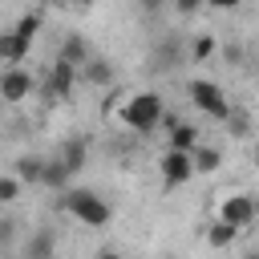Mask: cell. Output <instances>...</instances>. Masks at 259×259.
<instances>
[{
    "label": "cell",
    "mask_w": 259,
    "mask_h": 259,
    "mask_svg": "<svg viewBox=\"0 0 259 259\" xmlns=\"http://www.w3.org/2000/svg\"><path fill=\"white\" fill-rule=\"evenodd\" d=\"M57 210L73 214V219L85 223V227H105V223L113 219L109 202H105L97 190H85V186H65L61 198H57Z\"/></svg>",
    "instance_id": "1"
},
{
    "label": "cell",
    "mask_w": 259,
    "mask_h": 259,
    "mask_svg": "<svg viewBox=\"0 0 259 259\" xmlns=\"http://www.w3.org/2000/svg\"><path fill=\"white\" fill-rule=\"evenodd\" d=\"M162 121H166V105H162V93H154V89H142L121 105V125L134 134H150Z\"/></svg>",
    "instance_id": "2"
},
{
    "label": "cell",
    "mask_w": 259,
    "mask_h": 259,
    "mask_svg": "<svg viewBox=\"0 0 259 259\" xmlns=\"http://www.w3.org/2000/svg\"><path fill=\"white\" fill-rule=\"evenodd\" d=\"M77 77H81V65H73V61H65V57H57V61H53V69H49V77L40 81V97H45V101H69V97H73Z\"/></svg>",
    "instance_id": "3"
},
{
    "label": "cell",
    "mask_w": 259,
    "mask_h": 259,
    "mask_svg": "<svg viewBox=\"0 0 259 259\" xmlns=\"http://www.w3.org/2000/svg\"><path fill=\"white\" fill-rule=\"evenodd\" d=\"M186 93L194 97V105L206 113V117H214V121H227L235 109H231V101H227V93L214 85V81H206V77H194L190 85H186Z\"/></svg>",
    "instance_id": "4"
},
{
    "label": "cell",
    "mask_w": 259,
    "mask_h": 259,
    "mask_svg": "<svg viewBox=\"0 0 259 259\" xmlns=\"http://www.w3.org/2000/svg\"><path fill=\"white\" fill-rule=\"evenodd\" d=\"M158 174H162V186H186L194 174H198V166H194V150H178V146H170L162 158H158Z\"/></svg>",
    "instance_id": "5"
},
{
    "label": "cell",
    "mask_w": 259,
    "mask_h": 259,
    "mask_svg": "<svg viewBox=\"0 0 259 259\" xmlns=\"http://www.w3.org/2000/svg\"><path fill=\"white\" fill-rule=\"evenodd\" d=\"M32 89H36V81H32L28 69H20V65H8V69H4V77H0V97H4L8 105H20L24 97H32Z\"/></svg>",
    "instance_id": "6"
},
{
    "label": "cell",
    "mask_w": 259,
    "mask_h": 259,
    "mask_svg": "<svg viewBox=\"0 0 259 259\" xmlns=\"http://www.w3.org/2000/svg\"><path fill=\"white\" fill-rule=\"evenodd\" d=\"M255 214H259V206H255V198L251 194H227L223 198V206H219V219H227L231 227H251L255 223Z\"/></svg>",
    "instance_id": "7"
},
{
    "label": "cell",
    "mask_w": 259,
    "mask_h": 259,
    "mask_svg": "<svg viewBox=\"0 0 259 259\" xmlns=\"http://www.w3.org/2000/svg\"><path fill=\"white\" fill-rule=\"evenodd\" d=\"M28 49H32V40H28L24 32H16V28H8V32L0 36V57H4V65H20V61L28 57Z\"/></svg>",
    "instance_id": "8"
},
{
    "label": "cell",
    "mask_w": 259,
    "mask_h": 259,
    "mask_svg": "<svg viewBox=\"0 0 259 259\" xmlns=\"http://www.w3.org/2000/svg\"><path fill=\"white\" fill-rule=\"evenodd\" d=\"M81 81H89V85H97V89H109V85H113V65H109L105 57H89V61L81 65Z\"/></svg>",
    "instance_id": "9"
},
{
    "label": "cell",
    "mask_w": 259,
    "mask_h": 259,
    "mask_svg": "<svg viewBox=\"0 0 259 259\" xmlns=\"http://www.w3.org/2000/svg\"><path fill=\"white\" fill-rule=\"evenodd\" d=\"M69 178H73V170H69V166H65V158L57 154V158H49V162H45L40 186H49V190H65V186H69Z\"/></svg>",
    "instance_id": "10"
},
{
    "label": "cell",
    "mask_w": 259,
    "mask_h": 259,
    "mask_svg": "<svg viewBox=\"0 0 259 259\" xmlns=\"http://www.w3.org/2000/svg\"><path fill=\"white\" fill-rule=\"evenodd\" d=\"M166 134H170V146H178V150H194V146H198V130H194L190 121L166 117Z\"/></svg>",
    "instance_id": "11"
},
{
    "label": "cell",
    "mask_w": 259,
    "mask_h": 259,
    "mask_svg": "<svg viewBox=\"0 0 259 259\" xmlns=\"http://www.w3.org/2000/svg\"><path fill=\"white\" fill-rule=\"evenodd\" d=\"M61 158H65V166L77 174V170H85V162H89V142L85 138H69L65 146H61Z\"/></svg>",
    "instance_id": "12"
},
{
    "label": "cell",
    "mask_w": 259,
    "mask_h": 259,
    "mask_svg": "<svg viewBox=\"0 0 259 259\" xmlns=\"http://www.w3.org/2000/svg\"><path fill=\"white\" fill-rule=\"evenodd\" d=\"M178 57H182V45L174 36H166V45H158V53H154V73H170L178 65Z\"/></svg>",
    "instance_id": "13"
},
{
    "label": "cell",
    "mask_w": 259,
    "mask_h": 259,
    "mask_svg": "<svg viewBox=\"0 0 259 259\" xmlns=\"http://www.w3.org/2000/svg\"><path fill=\"white\" fill-rule=\"evenodd\" d=\"M57 57H65V61H73V65H85L93 53H89L85 36H65V40H61V49H57Z\"/></svg>",
    "instance_id": "14"
},
{
    "label": "cell",
    "mask_w": 259,
    "mask_h": 259,
    "mask_svg": "<svg viewBox=\"0 0 259 259\" xmlns=\"http://www.w3.org/2000/svg\"><path fill=\"white\" fill-rule=\"evenodd\" d=\"M53 251H57L53 231H36V235L28 239V247H24V255H28V259H53Z\"/></svg>",
    "instance_id": "15"
},
{
    "label": "cell",
    "mask_w": 259,
    "mask_h": 259,
    "mask_svg": "<svg viewBox=\"0 0 259 259\" xmlns=\"http://www.w3.org/2000/svg\"><path fill=\"white\" fill-rule=\"evenodd\" d=\"M45 162H49V158H40V154H24V158H16V174H20L24 182H36V186H40Z\"/></svg>",
    "instance_id": "16"
},
{
    "label": "cell",
    "mask_w": 259,
    "mask_h": 259,
    "mask_svg": "<svg viewBox=\"0 0 259 259\" xmlns=\"http://www.w3.org/2000/svg\"><path fill=\"white\" fill-rule=\"evenodd\" d=\"M235 235H239V227H231L227 219H219V223H210V227H206V243H210V247H231V243H235Z\"/></svg>",
    "instance_id": "17"
},
{
    "label": "cell",
    "mask_w": 259,
    "mask_h": 259,
    "mask_svg": "<svg viewBox=\"0 0 259 259\" xmlns=\"http://www.w3.org/2000/svg\"><path fill=\"white\" fill-rule=\"evenodd\" d=\"M219 162H223V154L214 150V146H194V166H198V174H214L219 170Z\"/></svg>",
    "instance_id": "18"
},
{
    "label": "cell",
    "mask_w": 259,
    "mask_h": 259,
    "mask_svg": "<svg viewBox=\"0 0 259 259\" xmlns=\"http://www.w3.org/2000/svg\"><path fill=\"white\" fill-rule=\"evenodd\" d=\"M20 182H24L20 174H4L0 178V202H16L20 198Z\"/></svg>",
    "instance_id": "19"
},
{
    "label": "cell",
    "mask_w": 259,
    "mask_h": 259,
    "mask_svg": "<svg viewBox=\"0 0 259 259\" xmlns=\"http://www.w3.org/2000/svg\"><path fill=\"white\" fill-rule=\"evenodd\" d=\"M40 24H45V16H40V12H24V16L16 20V32H24V36L32 40V36L40 32Z\"/></svg>",
    "instance_id": "20"
},
{
    "label": "cell",
    "mask_w": 259,
    "mask_h": 259,
    "mask_svg": "<svg viewBox=\"0 0 259 259\" xmlns=\"http://www.w3.org/2000/svg\"><path fill=\"white\" fill-rule=\"evenodd\" d=\"M210 53H214V40H210L206 32H202V36H194V45H190V57H194V61H206Z\"/></svg>",
    "instance_id": "21"
},
{
    "label": "cell",
    "mask_w": 259,
    "mask_h": 259,
    "mask_svg": "<svg viewBox=\"0 0 259 259\" xmlns=\"http://www.w3.org/2000/svg\"><path fill=\"white\" fill-rule=\"evenodd\" d=\"M12 235H16V223L12 219H0V251L12 247Z\"/></svg>",
    "instance_id": "22"
},
{
    "label": "cell",
    "mask_w": 259,
    "mask_h": 259,
    "mask_svg": "<svg viewBox=\"0 0 259 259\" xmlns=\"http://www.w3.org/2000/svg\"><path fill=\"white\" fill-rule=\"evenodd\" d=\"M202 4H206V0H174V12H178V16H194Z\"/></svg>",
    "instance_id": "23"
},
{
    "label": "cell",
    "mask_w": 259,
    "mask_h": 259,
    "mask_svg": "<svg viewBox=\"0 0 259 259\" xmlns=\"http://www.w3.org/2000/svg\"><path fill=\"white\" fill-rule=\"evenodd\" d=\"M223 61H227V65H239V61H243V49H239V45H223Z\"/></svg>",
    "instance_id": "24"
},
{
    "label": "cell",
    "mask_w": 259,
    "mask_h": 259,
    "mask_svg": "<svg viewBox=\"0 0 259 259\" xmlns=\"http://www.w3.org/2000/svg\"><path fill=\"white\" fill-rule=\"evenodd\" d=\"M206 4H210V8H223V12H231V8H239L243 0H206Z\"/></svg>",
    "instance_id": "25"
},
{
    "label": "cell",
    "mask_w": 259,
    "mask_h": 259,
    "mask_svg": "<svg viewBox=\"0 0 259 259\" xmlns=\"http://www.w3.org/2000/svg\"><path fill=\"white\" fill-rule=\"evenodd\" d=\"M61 4H69V8H85L89 0H61Z\"/></svg>",
    "instance_id": "26"
},
{
    "label": "cell",
    "mask_w": 259,
    "mask_h": 259,
    "mask_svg": "<svg viewBox=\"0 0 259 259\" xmlns=\"http://www.w3.org/2000/svg\"><path fill=\"white\" fill-rule=\"evenodd\" d=\"M255 162H259V154H255Z\"/></svg>",
    "instance_id": "27"
}]
</instances>
